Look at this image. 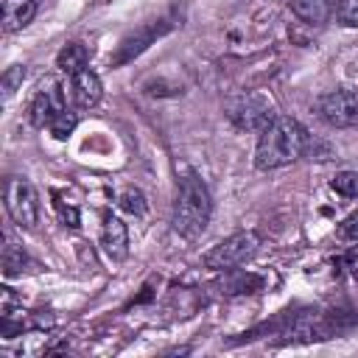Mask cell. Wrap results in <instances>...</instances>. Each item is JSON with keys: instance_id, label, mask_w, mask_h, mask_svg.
Returning a JSON list of instances; mask_svg holds the SVG:
<instances>
[{"instance_id": "20", "label": "cell", "mask_w": 358, "mask_h": 358, "mask_svg": "<svg viewBox=\"0 0 358 358\" xmlns=\"http://www.w3.org/2000/svg\"><path fill=\"white\" fill-rule=\"evenodd\" d=\"M336 20L344 28H358V0H338L336 3Z\"/></svg>"}, {"instance_id": "5", "label": "cell", "mask_w": 358, "mask_h": 358, "mask_svg": "<svg viewBox=\"0 0 358 358\" xmlns=\"http://www.w3.org/2000/svg\"><path fill=\"white\" fill-rule=\"evenodd\" d=\"M257 246H260V235H257L255 229H241V232H235V235L218 241V243L201 257V263H204L210 271H229V268L246 263L249 257H255Z\"/></svg>"}, {"instance_id": "9", "label": "cell", "mask_w": 358, "mask_h": 358, "mask_svg": "<svg viewBox=\"0 0 358 358\" xmlns=\"http://www.w3.org/2000/svg\"><path fill=\"white\" fill-rule=\"evenodd\" d=\"M70 92H73V101L78 109H92L98 106L101 95H103V87H101V78L98 73H92L90 67L78 70L76 76H70Z\"/></svg>"}, {"instance_id": "2", "label": "cell", "mask_w": 358, "mask_h": 358, "mask_svg": "<svg viewBox=\"0 0 358 358\" xmlns=\"http://www.w3.org/2000/svg\"><path fill=\"white\" fill-rule=\"evenodd\" d=\"M210 215H213V199H210L207 185L201 182L196 171H185L179 176V190H176L173 215H171L173 229L182 238L193 241L207 229Z\"/></svg>"}, {"instance_id": "6", "label": "cell", "mask_w": 358, "mask_h": 358, "mask_svg": "<svg viewBox=\"0 0 358 358\" xmlns=\"http://www.w3.org/2000/svg\"><path fill=\"white\" fill-rule=\"evenodd\" d=\"M6 210L20 229H34L39 224V193L28 179L11 176L6 182Z\"/></svg>"}, {"instance_id": "15", "label": "cell", "mask_w": 358, "mask_h": 358, "mask_svg": "<svg viewBox=\"0 0 358 358\" xmlns=\"http://www.w3.org/2000/svg\"><path fill=\"white\" fill-rule=\"evenodd\" d=\"M263 288V277L252 274V271H235L227 282H224V294L235 296V294H255Z\"/></svg>"}, {"instance_id": "7", "label": "cell", "mask_w": 358, "mask_h": 358, "mask_svg": "<svg viewBox=\"0 0 358 358\" xmlns=\"http://www.w3.org/2000/svg\"><path fill=\"white\" fill-rule=\"evenodd\" d=\"M316 115L333 129H350L358 123V92L355 90H330L316 101Z\"/></svg>"}, {"instance_id": "23", "label": "cell", "mask_w": 358, "mask_h": 358, "mask_svg": "<svg viewBox=\"0 0 358 358\" xmlns=\"http://www.w3.org/2000/svg\"><path fill=\"white\" fill-rule=\"evenodd\" d=\"M355 280H358V266H355Z\"/></svg>"}, {"instance_id": "11", "label": "cell", "mask_w": 358, "mask_h": 358, "mask_svg": "<svg viewBox=\"0 0 358 358\" xmlns=\"http://www.w3.org/2000/svg\"><path fill=\"white\" fill-rule=\"evenodd\" d=\"M36 14V0H3V31L14 34L25 28Z\"/></svg>"}, {"instance_id": "10", "label": "cell", "mask_w": 358, "mask_h": 358, "mask_svg": "<svg viewBox=\"0 0 358 358\" xmlns=\"http://www.w3.org/2000/svg\"><path fill=\"white\" fill-rule=\"evenodd\" d=\"M101 249H103V255H106L109 260H115V263L126 260V255H129V229H126V224H123L120 218L109 215V218L103 221V229H101Z\"/></svg>"}, {"instance_id": "19", "label": "cell", "mask_w": 358, "mask_h": 358, "mask_svg": "<svg viewBox=\"0 0 358 358\" xmlns=\"http://www.w3.org/2000/svg\"><path fill=\"white\" fill-rule=\"evenodd\" d=\"M76 123H78V117H76V112H70V109H64L48 129H50V134L56 137V140H67L70 134H73V129H76Z\"/></svg>"}, {"instance_id": "21", "label": "cell", "mask_w": 358, "mask_h": 358, "mask_svg": "<svg viewBox=\"0 0 358 358\" xmlns=\"http://www.w3.org/2000/svg\"><path fill=\"white\" fill-rule=\"evenodd\" d=\"M338 238H341V241H352V243H358V210L350 213V215L338 224Z\"/></svg>"}, {"instance_id": "8", "label": "cell", "mask_w": 358, "mask_h": 358, "mask_svg": "<svg viewBox=\"0 0 358 358\" xmlns=\"http://www.w3.org/2000/svg\"><path fill=\"white\" fill-rule=\"evenodd\" d=\"M64 109H67L64 87H62L59 81L48 78V81H42L39 90L34 92L31 106H28V117H31V123H34L36 129H45V126H50Z\"/></svg>"}, {"instance_id": "3", "label": "cell", "mask_w": 358, "mask_h": 358, "mask_svg": "<svg viewBox=\"0 0 358 358\" xmlns=\"http://www.w3.org/2000/svg\"><path fill=\"white\" fill-rule=\"evenodd\" d=\"M227 120L241 131H263L274 117V103L260 92H235L224 101Z\"/></svg>"}, {"instance_id": "1", "label": "cell", "mask_w": 358, "mask_h": 358, "mask_svg": "<svg viewBox=\"0 0 358 358\" xmlns=\"http://www.w3.org/2000/svg\"><path fill=\"white\" fill-rule=\"evenodd\" d=\"M308 137L310 134L305 131V126L296 117L277 115L260 131V140H257V148H255V165L260 171H274V168L296 162L299 157H305Z\"/></svg>"}, {"instance_id": "18", "label": "cell", "mask_w": 358, "mask_h": 358, "mask_svg": "<svg viewBox=\"0 0 358 358\" xmlns=\"http://www.w3.org/2000/svg\"><path fill=\"white\" fill-rule=\"evenodd\" d=\"M22 81H25V64H11V67H6V73H3V78H0L3 98L8 101V98L22 87Z\"/></svg>"}, {"instance_id": "14", "label": "cell", "mask_w": 358, "mask_h": 358, "mask_svg": "<svg viewBox=\"0 0 358 358\" xmlns=\"http://www.w3.org/2000/svg\"><path fill=\"white\" fill-rule=\"evenodd\" d=\"M28 266H31V260H28L25 249L11 235H6V243H3V274L14 277V274H22Z\"/></svg>"}, {"instance_id": "12", "label": "cell", "mask_w": 358, "mask_h": 358, "mask_svg": "<svg viewBox=\"0 0 358 358\" xmlns=\"http://www.w3.org/2000/svg\"><path fill=\"white\" fill-rule=\"evenodd\" d=\"M291 11L308 25H322L333 14V0H291Z\"/></svg>"}, {"instance_id": "13", "label": "cell", "mask_w": 358, "mask_h": 358, "mask_svg": "<svg viewBox=\"0 0 358 358\" xmlns=\"http://www.w3.org/2000/svg\"><path fill=\"white\" fill-rule=\"evenodd\" d=\"M87 62H90V48L81 42H67L56 56V67L67 76H76L78 70H84Z\"/></svg>"}, {"instance_id": "4", "label": "cell", "mask_w": 358, "mask_h": 358, "mask_svg": "<svg viewBox=\"0 0 358 358\" xmlns=\"http://www.w3.org/2000/svg\"><path fill=\"white\" fill-rule=\"evenodd\" d=\"M176 25H182L179 17H176V14H165V17H159V20H151V22H145V25L134 28L131 34H126V36L120 39L117 50L109 56V67H120V64L134 62L140 53H145L159 36H165V34L173 31Z\"/></svg>"}, {"instance_id": "16", "label": "cell", "mask_w": 358, "mask_h": 358, "mask_svg": "<svg viewBox=\"0 0 358 358\" xmlns=\"http://www.w3.org/2000/svg\"><path fill=\"white\" fill-rule=\"evenodd\" d=\"M117 204H120V210H123V213H129V215H134V218L145 215V207H148V204H145L143 190H137V187H126V190L120 193Z\"/></svg>"}, {"instance_id": "22", "label": "cell", "mask_w": 358, "mask_h": 358, "mask_svg": "<svg viewBox=\"0 0 358 358\" xmlns=\"http://www.w3.org/2000/svg\"><path fill=\"white\" fill-rule=\"evenodd\" d=\"M53 199H56L53 204H56V210H59L62 221H64L67 227H78V210H76V207H70V204H64V201H62L56 193H53Z\"/></svg>"}, {"instance_id": "17", "label": "cell", "mask_w": 358, "mask_h": 358, "mask_svg": "<svg viewBox=\"0 0 358 358\" xmlns=\"http://www.w3.org/2000/svg\"><path fill=\"white\" fill-rule=\"evenodd\" d=\"M330 187L344 199H358V171H338Z\"/></svg>"}]
</instances>
